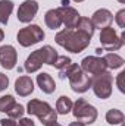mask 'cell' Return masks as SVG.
Here are the masks:
<instances>
[{
    "label": "cell",
    "instance_id": "32",
    "mask_svg": "<svg viewBox=\"0 0 125 126\" xmlns=\"http://www.w3.org/2000/svg\"><path fill=\"white\" fill-rule=\"evenodd\" d=\"M3 40H4V32H3V30L0 28V43H1Z\"/></svg>",
    "mask_w": 125,
    "mask_h": 126
},
{
    "label": "cell",
    "instance_id": "11",
    "mask_svg": "<svg viewBox=\"0 0 125 126\" xmlns=\"http://www.w3.org/2000/svg\"><path fill=\"white\" fill-rule=\"evenodd\" d=\"M18 63V51L13 46L6 44L0 47V64L3 69L12 70Z\"/></svg>",
    "mask_w": 125,
    "mask_h": 126
},
{
    "label": "cell",
    "instance_id": "8",
    "mask_svg": "<svg viewBox=\"0 0 125 126\" xmlns=\"http://www.w3.org/2000/svg\"><path fill=\"white\" fill-rule=\"evenodd\" d=\"M69 79V87L74 93H78V94H83V93H87L91 87V76L88 73H85L80 66L68 76Z\"/></svg>",
    "mask_w": 125,
    "mask_h": 126
},
{
    "label": "cell",
    "instance_id": "31",
    "mask_svg": "<svg viewBox=\"0 0 125 126\" xmlns=\"http://www.w3.org/2000/svg\"><path fill=\"white\" fill-rule=\"evenodd\" d=\"M68 126H85V125H84L83 122H78V120H77V122H72V123H69Z\"/></svg>",
    "mask_w": 125,
    "mask_h": 126
},
{
    "label": "cell",
    "instance_id": "4",
    "mask_svg": "<svg viewBox=\"0 0 125 126\" xmlns=\"http://www.w3.org/2000/svg\"><path fill=\"white\" fill-rule=\"evenodd\" d=\"M72 114L78 122H83L84 125H93L97 120V109L93 104H90L85 98H78L72 104Z\"/></svg>",
    "mask_w": 125,
    "mask_h": 126
},
{
    "label": "cell",
    "instance_id": "15",
    "mask_svg": "<svg viewBox=\"0 0 125 126\" xmlns=\"http://www.w3.org/2000/svg\"><path fill=\"white\" fill-rule=\"evenodd\" d=\"M37 85L40 87V90L44 94H53L55 90H56L55 79L52 78V75H49L46 72H41V73L37 75Z\"/></svg>",
    "mask_w": 125,
    "mask_h": 126
},
{
    "label": "cell",
    "instance_id": "19",
    "mask_svg": "<svg viewBox=\"0 0 125 126\" xmlns=\"http://www.w3.org/2000/svg\"><path fill=\"white\" fill-rule=\"evenodd\" d=\"M103 60L106 63L107 69H119V67L124 66V63H125L124 57H121L116 53H107V54H104L103 56Z\"/></svg>",
    "mask_w": 125,
    "mask_h": 126
},
{
    "label": "cell",
    "instance_id": "21",
    "mask_svg": "<svg viewBox=\"0 0 125 126\" xmlns=\"http://www.w3.org/2000/svg\"><path fill=\"white\" fill-rule=\"evenodd\" d=\"M72 100L69 98V97H66V95H62V97H59L58 98V101H56V113L58 114H68L71 110H72Z\"/></svg>",
    "mask_w": 125,
    "mask_h": 126
},
{
    "label": "cell",
    "instance_id": "3",
    "mask_svg": "<svg viewBox=\"0 0 125 126\" xmlns=\"http://www.w3.org/2000/svg\"><path fill=\"white\" fill-rule=\"evenodd\" d=\"M25 111L30 116H37L40 119V122L44 126L47 125V123H50V122H58V113H56V110L49 103L37 100V98L28 101Z\"/></svg>",
    "mask_w": 125,
    "mask_h": 126
},
{
    "label": "cell",
    "instance_id": "16",
    "mask_svg": "<svg viewBox=\"0 0 125 126\" xmlns=\"http://www.w3.org/2000/svg\"><path fill=\"white\" fill-rule=\"evenodd\" d=\"M44 22H46V25H47L50 30H58V28H61L62 19H61V15H59L58 9H50V10H47L46 15H44Z\"/></svg>",
    "mask_w": 125,
    "mask_h": 126
},
{
    "label": "cell",
    "instance_id": "9",
    "mask_svg": "<svg viewBox=\"0 0 125 126\" xmlns=\"http://www.w3.org/2000/svg\"><path fill=\"white\" fill-rule=\"evenodd\" d=\"M80 67L85 73H90V75H99V73L107 70L106 63L103 60V57H100V56H87V57H84L81 60Z\"/></svg>",
    "mask_w": 125,
    "mask_h": 126
},
{
    "label": "cell",
    "instance_id": "22",
    "mask_svg": "<svg viewBox=\"0 0 125 126\" xmlns=\"http://www.w3.org/2000/svg\"><path fill=\"white\" fill-rule=\"evenodd\" d=\"M15 103H16V100L13 98V95H3V97H0V111L1 113H7L13 106H15Z\"/></svg>",
    "mask_w": 125,
    "mask_h": 126
},
{
    "label": "cell",
    "instance_id": "24",
    "mask_svg": "<svg viewBox=\"0 0 125 126\" xmlns=\"http://www.w3.org/2000/svg\"><path fill=\"white\" fill-rule=\"evenodd\" d=\"M78 66H80V64H77V63H74V62L69 63L66 67H63V69H61V70H59L61 78H62V79H66V78H68V76H69V75H71V73H72L77 67H78Z\"/></svg>",
    "mask_w": 125,
    "mask_h": 126
},
{
    "label": "cell",
    "instance_id": "1",
    "mask_svg": "<svg viewBox=\"0 0 125 126\" xmlns=\"http://www.w3.org/2000/svg\"><path fill=\"white\" fill-rule=\"evenodd\" d=\"M55 41L56 44H59L61 47H63L66 51H71V53H81L84 51L88 46H90V41L91 38L87 37L85 34L80 32L78 30H68L65 28L62 31H59L55 37Z\"/></svg>",
    "mask_w": 125,
    "mask_h": 126
},
{
    "label": "cell",
    "instance_id": "17",
    "mask_svg": "<svg viewBox=\"0 0 125 126\" xmlns=\"http://www.w3.org/2000/svg\"><path fill=\"white\" fill-rule=\"evenodd\" d=\"M13 12V1L12 0H0V24L7 25L9 16Z\"/></svg>",
    "mask_w": 125,
    "mask_h": 126
},
{
    "label": "cell",
    "instance_id": "20",
    "mask_svg": "<svg viewBox=\"0 0 125 126\" xmlns=\"http://www.w3.org/2000/svg\"><path fill=\"white\" fill-rule=\"evenodd\" d=\"M124 120H125V116L121 110H118V109L107 110V113H106V122L109 125H112V126L124 125Z\"/></svg>",
    "mask_w": 125,
    "mask_h": 126
},
{
    "label": "cell",
    "instance_id": "6",
    "mask_svg": "<svg viewBox=\"0 0 125 126\" xmlns=\"http://www.w3.org/2000/svg\"><path fill=\"white\" fill-rule=\"evenodd\" d=\"M125 41V34L122 32L121 35H118V32L115 31V28L112 27H106L103 30H100V43H102V48L106 51H118Z\"/></svg>",
    "mask_w": 125,
    "mask_h": 126
},
{
    "label": "cell",
    "instance_id": "2",
    "mask_svg": "<svg viewBox=\"0 0 125 126\" xmlns=\"http://www.w3.org/2000/svg\"><path fill=\"white\" fill-rule=\"evenodd\" d=\"M58 59V53L52 46H44L35 51H32L31 54L27 57V60L24 63V69L28 73H34L37 70H40V67L43 64H49L53 66Z\"/></svg>",
    "mask_w": 125,
    "mask_h": 126
},
{
    "label": "cell",
    "instance_id": "26",
    "mask_svg": "<svg viewBox=\"0 0 125 126\" xmlns=\"http://www.w3.org/2000/svg\"><path fill=\"white\" fill-rule=\"evenodd\" d=\"M115 21H116V24H118L119 28H125V9H121V10L116 12Z\"/></svg>",
    "mask_w": 125,
    "mask_h": 126
},
{
    "label": "cell",
    "instance_id": "36",
    "mask_svg": "<svg viewBox=\"0 0 125 126\" xmlns=\"http://www.w3.org/2000/svg\"><path fill=\"white\" fill-rule=\"evenodd\" d=\"M121 126H122V125H121Z\"/></svg>",
    "mask_w": 125,
    "mask_h": 126
},
{
    "label": "cell",
    "instance_id": "33",
    "mask_svg": "<svg viewBox=\"0 0 125 126\" xmlns=\"http://www.w3.org/2000/svg\"><path fill=\"white\" fill-rule=\"evenodd\" d=\"M46 126H62V125H59L58 122H50V123H47Z\"/></svg>",
    "mask_w": 125,
    "mask_h": 126
},
{
    "label": "cell",
    "instance_id": "12",
    "mask_svg": "<svg viewBox=\"0 0 125 126\" xmlns=\"http://www.w3.org/2000/svg\"><path fill=\"white\" fill-rule=\"evenodd\" d=\"M59 15H61V19H62V25H65V28L68 30H74L81 18V15L78 13L77 9H74L72 6H61V7H56Z\"/></svg>",
    "mask_w": 125,
    "mask_h": 126
},
{
    "label": "cell",
    "instance_id": "35",
    "mask_svg": "<svg viewBox=\"0 0 125 126\" xmlns=\"http://www.w3.org/2000/svg\"><path fill=\"white\" fill-rule=\"evenodd\" d=\"M118 1H119V3H122V4L125 3V0H118Z\"/></svg>",
    "mask_w": 125,
    "mask_h": 126
},
{
    "label": "cell",
    "instance_id": "13",
    "mask_svg": "<svg viewBox=\"0 0 125 126\" xmlns=\"http://www.w3.org/2000/svg\"><path fill=\"white\" fill-rule=\"evenodd\" d=\"M112 21H113L112 12L109 9H104V7L97 9L93 13V16H91V22H93L94 28H99V30H103L106 27H110Z\"/></svg>",
    "mask_w": 125,
    "mask_h": 126
},
{
    "label": "cell",
    "instance_id": "34",
    "mask_svg": "<svg viewBox=\"0 0 125 126\" xmlns=\"http://www.w3.org/2000/svg\"><path fill=\"white\" fill-rule=\"evenodd\" d=\"M74 1H77V3H81V1H84V0H74Z\"/></svg>",
    "mask_w": 125,
    "mask_h": 126
},
{
    "label": "cell",
    "instance_id": "10",
    "mask_svg": "<svg viewBox=\"0 0 125 126\" xmlns=\"http://www.w3.org/2000/svg\"><path fill=\"white\" fill-rule=\"evenodd\" d=\"M38 12V3L35 0H24L18 9V21L22 24H30Z\"/></svg>",
    "mask_w": 125,
    "mask_h": 126
},
{
    "label": "cell",
    "instance_id": "7",
    "mask_svg": "<svg viewBox=\"0 0 125 126\" xmlns=\"http://www.w3.org/2000/svg\"><path fill=\"white\" fill-rule=\"evenodd\" d=\"M43 40H44V31H43V28H40L35 24H31L25 28H21L16 34V41L22 47H31Z\"/></svg>",
    "mask_w": 125,
    "mask_h": 126
},
{
    "label": "cell",
    "instance_id": "23",
    "mask_svg": "<svg viewBox=\"0 0 125 126\" xmlns=\"http://www.w3.org/2000/svg\"><path fill=\"white\" fill-rule=\"evenodd\" d=\"M24 114H25V109L22 104H18V103H15V106L7 111V116L12 119H21Z\"/></svg>",
    "mask_w": 125,
    "mask_h": 126
},
{
    "label": "cell",
    "instance_id": "25",
    "mask_svg": "<svg viewBox=\"0 0 125 126\" xmlns=\"http://www.w3.org/2000/svg\"><path fill=\"white\" fill-rule=\"evenodd\" d=\"M69 63H72L71 57H68V56H58V59H56V62H55L53 66H55L58 70H61V69H63V67H66Z\"/></svg>",
    "mask_w": 125,
    "mask_h": 126
},
{
    "label": "cell",
    "instance_id": "29",
    "mask_svg": "<svg viewBox=\"0 0 125 126\" xmlns=\"http://www.w3.org/2000/svg\"><path fill=\"white\" fill-rule=\"evenodd\" d=\"M18 126H35V123H34V120L30 119V117H21Z\"/></svg>",
    "mask_w": 125,
    "mask_h": 126
},
{
    "label": "cell",
    "instance_id": "27",
    "mask_svg": "<svg viewBox=\"0 0 125 126\" xmlns=\"http://www.w3.org/2000/svg\"><path fill=\"white\" fill-rule=\"evenodd\" d=\"M7 87H9V78H7V75L0 72V93L4 91Z\"/></svg>",
    "mask_w": 125,
    "mask_h": 126
},
{
    "label": "cell",
    "instance_id": "28",
    "mask_svg": "<svg viewBox=\"0 0 125 126\" xmlns=\"http://www.w3.org/2000/svg\"><path fill=\"white\" fill-rule=\"evenodd\" d=\"M0 125L1 126H18V122H15V119L12 117H4L0 120Z\"/></svg>",
    "mask_w": 125,
    "mask_h": 126
},
{
    "label": "cell",
    "instance_id": "14",
    "mask_svg": "<svg viewBox=\"0 0 125 126\" xmlns=\"http://www.w3.org/2000/svg\"><path fill=\"white\" fill-rule=\"evenodd\" d=\"M15 91L19 97H28L34 91V82L30 76L22 75L15 81Z\"/></svg>",
    "mask_w": 125,
    "mask_h": 126
},
{
    "label": "cell",
    "instance_id": "30",
    "mask_svg": "<svg viewBox=\"0 0 125 126\" xmlns=\"http://www.w3.org/2000/svg\"><path fill=\"white\" fill-rule=\"evenodd\" d=\"M124 76H125V72L122 70V72L118 75V81H116V82H118V88H119V91H121V93H125L124 84H122V79H124Z\"/></svg>",
    "mask_w": 125,
    "mask_h": 126
},
{
    "label": "cell",
    "instance_id": "5",
    "mask_svg": "<svg viewBox=\"0 0 125 126\" xmlns=\"http://www.w3.org/2000/svg\"><path fill=\"white\" fill-rule=\"evenodd\" d=\"M112 87H113V75L110 72H102L99 75L91 76V88L97 98L106 100L112 95Z\"/></svg>",
    "mask_w": 125,
    "mask_h": 126
},
{
    "label": "cell",
    "instance_id": "18",
    "mask_svg": "<svg viewBox=\"0 0 125 126\" xmlns=\"http://www.w3.org/2000/svg\"><path fill=\"white\" fill-rule=\"evenodd\" d=\"M75 30H78L80 32L85 34V35H87V37H90V38H93L94 31H96V28H94L91 19H90V18H84V16H81V18H80V21H78V24H77Z\"/></svg>",
    "mask_w": 125,
    "mask_h": 126
}]
</instances>
